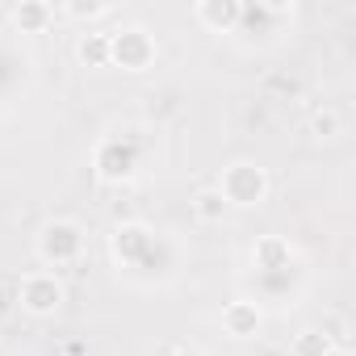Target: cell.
<instances>
[{
    "label": "cell",
    "mask_w": 356,
    "mask_h": 356,
    "mask_svg": "<svg viewBox=\"0 0 356 356\" xmlns=\"http://www.w3.org/2000/svg\"><path fill=\"white\" fill-rule=\"evenodd\" d=\"M80 59H88V63L109 59V34H92V38H84V42H80Z\"/></svg>",
    "instance_id": "9"
},
{
    "label": "cell",
    "mask_w": 356,
    "mask_h": 356,
    "mask_svg": "<svg viewBox=\"0 0 356 356\" xmlns=\"http://www.w3.org/2000/svg\"><path fill=\"white\" fill-rule=\"evenodd\" d=\"M59 302H63V285H59L51 273H30V277L22 281V306H26V310L47 314V310H55Z\"/></svg>",
    "instance_id": "3"
},
{
    "label": "cell",
    "mask_w": 356,
    "mask_h": 356,
    "mask_svg": "<svg viewBox=\"0 0 356 356\" xmlns=\"http://www.w3.org/2000/svg\"><path fill=\"white\" fill-rule=\"evenodd\" d=\"M222 327H227L231 335H252V331L260 327V310H256L252 302H231V306L222 310Z\"/></svg>",
    "instance_id": "5"
},
{
    "label": "cell",
    "mask_w": 356,
    "mask_h": 356,
    "mask_svg": "<svg viewBox=\"0 0 356 356\" xmlns=\"http://www.w3.org/2000/svg\"><path fill=\"white\" fill-rule=\"evenodd\" d=\"M331 352V343L318 335V331H302L298 339H293V356H327Z\"/></svg>",
    "instance_id": "8"
},
{
    "label": "cell",
    "mask_w": 356,
    "mask_h": 356,
    "mask_svg": "<svg viewBox=\"0 0 356 356\" xmlns=\"http://www.w3.org/2000/svg\"><path fill=\"white\" fill-rule=\"evenodd\" d=\"M47 13H51V9H42V5H22V9H13L17 26H34V22H47Z\"/></svg>",
    "instance_id": "10"
},
{
    "label": "cell",
    "mask_w": 356,
    "mask_h": 356,
    "mask_svg": "<svg viewBox=\"0 0 356 356\" xmlns=\"http://www.w3.org/2000/svg\"><path fill=\"white\" fill-rule=\"evenodd\" d=\"M172 356H202L197 348H181V352H172Z\"/></svg>",
    "instance_id": "12"
},
{
    "label": "cell",
    "mask_w": 356,
    "mask_h": 356,
    "mask_svg": "<svg viewBox=\"0 0 356 356\" xmlns=\"http://www.w3.org/2000/svg\"><path fill=\"white\" fill-rule=\"evenodd\" d=\"M314 126H318V130H327V138H331V134L339 130V122H335V113H318V122H314Z\"/></svg>",
    "instance_id": "11"
},
{
    "label": "cell",
    "mask_w": 356,
    "mask_h": 356,
    "mask_svg": "<svg viewBox=\"0 0 356 356\" xmlns=\"http://www.w3.org/2000/svg\"><path fill=\"white\" fill-rule=\"evenodd\" d=\"M327 356H348V348H331V352H327Z\"/></svg>",
    "instance_id": "13"
},
{
    "label": "cell",
    "mask_w": 356,
    "mask_h": 356,
    "mask_svg": "<svg viewBox=\"0 0 356 356\" xmlns=\"http://www.w3.org/2000/svg\"><path fill=\"white\" fill-rule=\"evenodd\" d=\"M218 193H222V202H235V206H260L268 193V181L256 163H231L218 181Z\"/></svg>",
    "instance_id": "1"
},
{
    "label": "cell",
    "mask_w": 356,
    "mask_h": 356,
    "mask_svg": "<svg viewBox=\"0 0 356 356\" xmlns=\"http://www.w3.org/2000/svg\"><path fill=\"white\" fill-rule=\"evenodd\" d=\"M109 55H118L130 72H138L147 59H151V38L143 30H126L122 38H109Z\"/></svg>",
    "instance_id": "4"
},
{
    "label": "cell",
    "mask_w": 356,
    "mask_h": 356,
    "mask_svg": "<svg viewBox=\"0 0 356 356\" xmlns=\"http://www.w3.org/2000/svg\"><path fill=\"white\" fill-rule=\"evenodd\" d=\"M193 210H197V218H202V222H218V218H222V210H227V202H222V193H218V189H202V193L193 197Z\"/></svg>",
    "instance_id": "6"
},
{
    "label": "cell",
    "mask_w": 356,
    "mask_h": 356,
    "mask_svg": "<svg viewBox=\"0 0 356 356\" xmlns=\"http://www.w3.org/2000/svg\"><path fill=\"white\" fill-rule=\"evenodd\" d=\"M80 248H84V243H80V227H76V222H55V227H47V231H42V243H38L42 260H55V264L76 260Z\"/></svg>",
    "instance_id": "2"
},
{
    "label": "cell",
    "mask_w": 356,
    "mask_h": 356,
    "mask_svg": "<svg viewBox=\"0 0 356 356\" xmlns=\"http://www.w3.org/2000/svg\"><path fill=\"white\" fill-rule=\"evenodd\" d=\"M197 17L202 22H218V26H235L243 17L239 5H197Z\"/></svg>",
    "instance_id": "7"
}]
</instances>
